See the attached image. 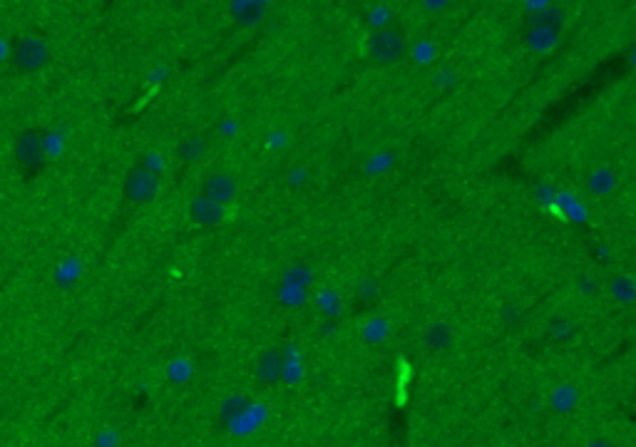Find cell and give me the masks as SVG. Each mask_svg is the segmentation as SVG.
Masks as SVG:
<instances>
[{"instance_id":"obj_8","label":"cell","mask_w":636,"mask_h":447,"mask_svg":"<svg viewBox=\"0 0 636 447\" xmlns=\"http://www.w3.org/2000/svg\"><path fill=\"white\" fill-rule=\"evenodd\" d=\"M264 15V3L261 0H237V18L246 25H254Z\"/></svg>"},{"instance_id":"obj_3","label":"cell","mask_w":636,"mask_h":447,"mask_svg":"<svg viewBox=\"0 0 636 447\" xmlns=\"http://www.w3.org/2000/svg\"><path fill=\"white\" fill-rule=\"evenodd\" d=\"M157 177L152 174L150 169L145 167H134L132 172L125 179V197L134 204H145L150 199H154L157 194Z\"/></svg>"},{"instance_id":"obj_6","label":"cell","mask_w":636,"mask_h":447,"mask_svg":"<svg viewBox=\"0 0 636 447\" xmlns=\"http://www.w3.org/2000/svg\"><path fill=\"white\" fill-rule=\"evenodd\" d=\"M281 373H284V355H281V350H267V353L259 355L254 368L256 380H261L264 385H271L281 377Z\"/></svg>"},{"instance_id":"obj_7","label":"cell","mask_w":636,"mask_h":447,"mask_svg":"<svg viewBox=\"0 0 636 447\" xmlns=\"http://www.w3.org/2000/svg\"><path fill=\"white\" fill-rule=\"evenodd\" d=\"M204 194L219 204H229L234 199V194H237V184H234V179L229 174H214L209 177L207 184H204Z\"/></svg>"},{"instance_id":"obj_1","label":"cell","mask_w":636,"mask_h":447,"mask_svg":"<svg viewBox=\"0 0 636 447\" xmlns=\"http://www.w3.org/2000/svg\"><path fill=\"white\" fill-rule=\"evenodd\" d=\"M370 58L378 63H393V60L403 58L405 53V35L398 28H381L370 35L368 42Z\"/></svg>"},{"instance_id":"obj_12","label":"cell","mask_w":636,"mask_h":447,"mask_svg":"<svg viewBox=\"0 0 636 447\" xmlns=\"http://www.w3.org/2000/svg\"><path fill=\"white\" fill-rule=\"evenodd\" d=\"M587 447H614V445H612L609 440H591Z\"/></svg>"},{"instance_id":"obj_2","label":"cell","mask_w":636,"mask_h":447,"mask_svg":"<svg viewBox=\"0 0 636 447\" xmlns=\"http://www.w3.org/2000/svg\"><path fill=\"white\" fill-rule=\"evenodd\" d=\"M47 58H50V53H47L45 40H40V38H20L13 45V63L20 70H38L47 63Z\"/></svg>"},{"instance_id":"obj_10","label":"cell","mask_w":636,"mask_h":447,"mask_svg":"<svg viewBox=\"0 0 636 447\" xmlns=\"http://www.w3.org/2000/svg\"><path fill=\"white\" fill-rule=\"evenodd\" d=\"M202 149H204V142L202 140H191V142H186V145H182L180 152L184 154V157H194V154H197V152H202Z\"/></svg>"},{"instance_id":"obj_11","label":"cell","mask_w":636,"mask_h":447,"mask_svg":"<svg viewBox=\"0 0 636 447\" xmlns=\"http://www.w3.org/2000/svg\"><path fill=\"white\" fill-rule=\"evenodd\" d=\"M422 3H425L430 10H443V8H445L450 0H422Z\"/></svg>"},{"instance_id":"obj_9","label":"cell","mask_w":636,"mask_h":447,"mask_svg":"<svg viewBox=\"0 0 636 447\" xmlns=\"http://www.w3.org/2000/svg\"><path fill=\"white\" fill-rule=\"evenodd\" d=\"M559 23H562L559 10H542L532 18V28H537V30H555V28H559Z\"/></svg>"},{"instance_id":"obj_4","label":"cell","mask_w":636,"mask_h":447,"mask_svg":"<svg viewBox=\"0 0 636 447\" xmlns=\"http://www.w3.org/2000/svg\"><path fill=\"white\" fill-rule=\"evenodd\" d=\"M15 159H17V164L23 169H28V172H33V169H38L42 164V140L35 129H25V132L17 134Z\"/></svg>"},{"instance_id":"obj_5","label":"cell","mask_w":636,"mask_h":447,"mask_svg":"<svg viewBox=\"0 0 636 447\" xmlns=\"http://www.w3.org/2000/svg\"><path fill=\"white\" fill-rule=\"evenodd\" d=\"M189 214H191V219L197 221V224H202V227H214V224H219V221L224 219V204L214 202V199H209L207 194H202V197H197L191 202Z\"/></svg>"}]
</instances>
